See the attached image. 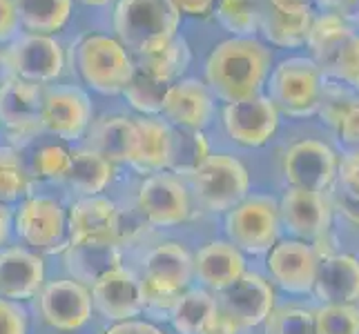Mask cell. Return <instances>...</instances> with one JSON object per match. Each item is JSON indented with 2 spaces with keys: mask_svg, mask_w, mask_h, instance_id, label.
<instances>
[{
  "mask_svg": "<svg viewBox=\"0 0 359 334\" xmlns=\"http://www.w3.org/2000/svg\"><path fill=\"white\" fill-rule=\"evenodd\" d=\"M270 47L257 36H230L205 60V85L221 103H237L264 94L272 71Z\"/></svg>",
  "mask_w": 359,
  "mask_h": 334,
  "instance_id": "obj_1",
  "label": "cell"
},
{
  "mask_svg": "<svg viewBox=\"0 0 359 334\" xmlns=\"http://www.w3.org/2000/svg\"><path fill=\"white\" fill-rule=\"evenodd\" d=\"M69 69L88 92L121 96L134 76L136 60L112 32H85L69 47Z\"/></svg>",
  "mask_w": 359,
  "mask_h": 334,
  "instance_id": "obj_2",
  "label": "cell"
},
{
  "mask_svg": "<svg viewBox=\"0 0 359 334\" xmlns=\"http://www.w3.org/2000/svg\"><path fill=\"white\" fill-rule=\"evenodd\" d=\"M181 11L172 0H116L112 34L134 58L150 56L179 36Z\"/></svg>",
  "mask_w": 359,
  "mask_h": 334,
  "instance_id": "obj_3",
  "label": "cell"
},
{
  "mask_svg": "<svg viewBox=\"0 0 359 334\" xmlns=\"http://www.w3.org/2000/svg\"><path fill=\"white\" fill-rule=\"evenodd\" d=\"M326 90V74L311 56L283 58L270 71L266 92L281 114L308 118L319 111Z\"/></svg>",
  "mask_w": 359,
  "mask_h": 334,
  "instance_id": "obj_4",
  "label": "cell"
},
{
  "mask_svg": "<svg viewBox=\"0 0 359 334\" xmlns=\"http://www.w3.org/2000/svg\"><path fill=\"white\" fill-rule=\"evenodd\" d=\"M9 76L36 85L60 83L69 69V47L60 36H43L22 32L9 47L3 49Z\"/></svg>",
  "mask_w": 359,
  "mask_h": 334,
  "instance_id": "obj_5",
  "label": "cell"
},
{
  "mask_svg": "<svg viewBox=\"0 0 359 334\" xmlns=\"http://www.w3.org/2000/svg\"><path fill=\"white\" fill-rule=\"evenodd\" d=\"M16 237L34 252L56 254L69 245L67 207L56 196L29 194L14 209Z\"/></svg>",
  "mask_w": 359,
  "mask_h": 334,
  "instance_id": "obj_6",
  "label": "cell"
},
{
  "mask_svg": "<svg viewBox=\"0 0 359 334\" xmlns=\"http://www.w3.org/2000/svg\"><path fill=\"white\" fill-rule=\"evenodd\" d=\"M94 123L90 92L79 83H54L43 90V130L67 145L88 139Z\"/></svg>",
  "mask_w": 359,
  "mask_h": 334,
  "instance_id": "obj_7",
  "label": "cell"
},
{
  "mask_svg": "<svg viewBox=\"0 0 359 334\" xmlns=\"http://www.w3.org/2000/svg\"><path fill=\"white\" fill-rule=\"evenodd\" d=\"M192 190L208 212H230L250 190V174L237 156L212 152L205 163L190 176Z\"/></svg>",
  "mask_w": 359,
  "mask_h": 334,
  "instance_id": "obj_8",
  "label": "cell"
},
{
  "mask_svg": "<svg viewBox=\"0 0 359 334\" xmlns=\"http://www.w3.org/2000/svg\"><path fill=\"white\" fill-rule=\"evenodd\" d=\"M279 203L266 194H248L226 216L228 241L248 254L270 252L279 241Z\"/></svg>",
  "mask_w": 359,
  "mask_h": 334,
  "instance_id": "obj_9",
  "label": "cell"
},
{
  "mask_svg": "<svg viewBox=\"0 0 359 334\" xmlns=\"http://www.w3.org/2000/svg\"><path fill=\"white\" fill-rule=\"evenodd\" d=\"M43 85L9 76L0 85V130L9 145H32L45 136L43 130Z\"/></svg>",
  "mask_w": 359,
  "mask_h": 334,
  "instance_id": "obj_10",
  "label": "cell"
},
{
  "mask_svg": "<svg viewBox=\"0 0 359 334\" xmlns=\"http://www.w3.org/2000/svg\"><path fill=\"white\" fill-rule=\"evenodd\" d=\"M281 174L288 188L326 194L339 174V154L326 141L302 139L281 156Z\"/></svg>",
  "mask_w": 359,
  "mask_h": 334,
  "instance_id": "obj_11",
  "label": "cell"
},
{
  "mask_svg": "<svg viewBox=\"0 0 359 334\" xmlns=\"http://www.w3.org/2000/svg\"><path fill=\"white\" fill-rule=\"evenodd\" d=\"M136 209L152 228H175L190 218V192L175 172H158L145 176L139 185Z\"/></svg>",
  "mask_w": 359,
  "mask_h": 334,
  "instance_id": "obj_12",
  "label": "cell"
},
{
  "mask_svg": "<svg viewBox=\"0 0 359 334\" xmlns=\"http://www.w3.org/2000/svg\"><path fill=\"white\" fill-rule=\"evenodd\" d=\"M39 301L41 319L58 332H76L88 326L94 312L92 290L76 279H56L45 283Z\"/></svg>",
  "mask_w": 359,
  "mask_h": 334,
  "instance_id": "obj_13",
  "label": "cell"
},
{
  "mask_svg": "<svg viewBox=\"0 0 359 334\" xmlns=\"http://www.w3.org/2000/svg\"><path fill=\"white\" fill-rule=\"evenodd\" d=\"M281 111L270 101L268 94H257L252 98H243L237 103H228L224 107V130L230 139L255 150L268 145L279 130Z\"/></svg>",
  "mask_w": 359,
  "mask_h": 334,
  "instance_id": "obj_14",
  "label": "cell"
},
{
  "mask_svg": "<svg viewBox=\"0 0 359 334\" xmlns=\"http://www.w3.org/2000/svg\"><path fill=\"white\" fill-rule=\"evenodd\" d=\"M321 256L315 245L299 239L277 241V245L268 252V274L272 283L281 290L292 294L313 292Z\"/></svg>",
  "mask_w": 359,
  "mask_h": 334,
  "instance_id": "obj_15",
  "label": "cell"
},
{
  "mask_svg": "<svg viewBox=\"0 0 359 334\" xmlns=\"http://www.w3.org/2000/svg\"><path fill=\"white\" fill-rule=\"evenodd\" d=\"M332 201L321 192L288 188L279 201L281 225L299 241L317 243L328 237L332 223Z\"/></svg>",
  "mask_w": 359,
  "mask_h": 334,
  "instance_id": "obj_16",
  "label": "cell"
},
{
  "mask_svg": "<svg viewBox=\"0 0 359 334\" xmlns=\"http://www.w3.org/2000/svg\"><path fill=\"white\" fill-rule=\"evenodd\" d=\"M275 286L259 272H245V274L232 283L224 292H219V305L228 316L245 328L264 326L268 316L275 310Z\"/></svg>",
  "mask_w": 359,
  "mask_h": 334,
  "instance_id": "obj_17",
  "label": "cell"
},
{
  "mask_svg": "<svg viewBox=\"0 0 359 334\" xmlns=\"http://www.w3.org/2000/svg\"><path fill=\"white\" fill-rule=\"evenodd\" d=\"M90 290L94 310L103 319L112 321V323L132 321L145 310L141 294V277H136L126 265L109 270Z\"/></svg>",
  "mask_w": 359,
  "mask_h": 334,
  "instance_id": "obj_18",
  "label": "cell"
},
{
  "mask_svg": "<svg viewBox=\"0 0 359 334\" xmlns=\"http://www.w3.org/2000/svg\"><path fill=\"white\" fill-rule=\"evenodd\" d=\"M215 116V94L205 81L181 78L170 85L163 114L172 127L177 130H205Z\"/></svg>",
  "mask_w": 359,
  "mask_h": 334,
  "instance_id": "obj_19",
  "label": "cell"
},
{
  "mask_svg": "<svg viewBox=\"0 0 359 334\" xmlns=\"http://www.w3.org/2000/svg\"><path fill=\"white\" fill-rule=\"evenodd\" d=\"M118 205L107 196H83L67 207L69 243L107 241L118 243ZM123 247V245H121Z\"/></svg>",
  "mask_w": 359,
  "mask_h": 334,
  "instance_id": "obj_20",
  "label": "cell"
},
{
  "mask_svg": "<svg viewBox=\"0 0 359 334\" xmlns=\"http://www.w3.org/2000/svg\"><path fill=\"white\" fill-rule=\"evenodd\" d=\"M45 288V261L29 247L14 245L0 250V296L29 301Z\"/></svg>",
  "mask_w": 359,
  "mask_h": 334,
  "instance_id": "obj_21",
  "label": "cell"
},
{
  "mask_svg": "<svg viewBox=\"0 0 359 334\" xmlns=\"http://www.w3.org/2000/svg\"><path fill=\"white\" fill-rule=\"evenodd\" d=\"M88 147L96 150L114 165H132L139 152V125L134 116L112 114L92 123Z\"/></svg>",
  "mask_w": 359,
  "mask_h": 334,
  "instance_id": "obj_22",
  "label": "cell"
},
{
  "mask_svg": "<svg viewBox=\"0 0 359 334\" xmlns=\"http://www.w3.org/2000/svg\"><path fill=\"white\" fill-rule=\"evenodd\" d=\"M313 292L321 305H355L359 301V258L353 254L324 256Z\"/></svg>",
  "mask_w": 359,
  "mask_h": 334,
  "instance_id": "obj_23",
  "label": "cell"
},
{
  "mask_svg": "<svg viewBox=\"0 0 359 334\" xmlns=\"http://www.w3.org/2000/svg\"><path fill=\"white\" fill-rule=\"evenodd\" d=\"M245 272V256L230 241H210L194 254V274L208 290L224 292Z\"/></svg>",
  "mask_w": 359,
  "mask_h": 334,
  "instance_id": "obj_24",
  "label": "cell"
},
{
  "mask_svg": "<svg viewBox=\"0 0 359 334\" xmlns=\"http://www.w3.org/2000/svg\"><path fill=\"white\" fill-rule=\"evenodd\" d=\"M139 125V152L130 167L139 174H158L172 165L175 127L161 116H136Z\"/></svg>",
  "mask_w": 359,
  "mask_h": 334,
  "instance_id": "obj_25",
  "label": "cell"
},
{
  "mask_svg": "<svg viewBox=\"0 0 359 334\" xmlns=\"http://www.w3.org/2000/svg\"><path fill=\"white\" fill-rule=\"evenodd\" d=\"M63 256H65V265L69 270L72 279L81 281L83 286H88V288H92L109 270L123 265L121 245L107 243V241L69 243Z\"/></svg>",
  "mask_w": 359,
  "mask_h": 334,
  "instance_id": "obj_26",
  "label": "cell"
},
{
  "mask_svg": "<svg viewBox=\"0 0 359 334\" xmlns=\"http://www.w3.org/2000/svg\"><path fill=\"white\" fill-rule=\"evenodd\" d=\"M357 32L359 29L353 27L351 22H346L335 14H328V11H321V14L315 16L306 49L311 52V58L321 67L326 76L332 71L337 58L341 56L346 45L355 39Z\"/></svg>",
  "mask_w": 359,
  "mask_h": 334,
  "instance_id": "obj_27",
  "label": "cell"
},
{
  "mask_svg": "<svg viewBox=\"0 0 359 334\" xmlns=\"http://www.w3.org/2000/svg\"><path fill=\"white\" fill-rule=\"evenodd\" d=\"M114 167L116 165L112 160H107L88 145L72 147L69 169L63 183L79 199H83V196H98L114 181Z\"/></svg>",
  "mask_w": 359,
  "mask_h": 334,
  "instance_id": "obj_28",
  "label": "cell"
},
{
  "mask_svg": "<svg viewBox=\"0 0 359 334\" xmlns=\"http://www.w3.org/2000/svg\"><path fill=\"white\" fill-rule=\"evenodd\" d=\"M219 299L203 288L185 290L177 301L170 321L179 334H215L221 321Z\"/></svg>",
  "mask_w": 359,
  "mask_h": 334,
  "instance_id": "obj_29",
  "label": "cell"
},
{
  "mask_svg": "<svg viewBox=\"0 0 359 334\" xmlns=\"http://www.w3.org/2000/svg\"><path fill=\"white\" fill-rule=\"evenodd\" d=\"M315 11H279L266 3V14L262 20L259 36L268 47L279 49H297L304 47L311 36V27L315 20Z\"/></svg>",
  "mask_w": 359,
  "mask_h": 334,
  "instance_id": "obj_30",
  "label": "cell"
},
{
  "mask_svg": "<svg viewBox=\"0 0 359 334\" xmlns=\"http://www.w3.org/2000/svg\"><path fill=\"white\" fill-rule=\"evenodd\" d=\"M22 32L60 36L74 18L76 0H16Z\"/></svg>",
  "mask_w": 359,
  "mask_h": 334,
  "instance_id": "obj_31",
  "label": "cell"
},
{
  "mask_svg": "<svg viewBox=\"0 0 359 334\" xmlns=\"http://www.w3.org/2000/svg\"><path fill=\"white\" fill-rule=\"evenodd\" d=\"M143 274L170 281L188 290L194 274V258L181 243H161L143 256Z\"/></svg>",
  "mask_w": 359,
  "mask_h": 334,
  "instance_id": "obj_32",
  "label": "cell"
},
{
  "mask_svg": "<svg viewBox=\"0 0 359 334\" xmlns=\"http://www.w3.org/2000/svg\"><path fill=\"white\" fill-rule=\"evenodd\" d=\"M72 160V147L58 139L49 141H34L32 152L25 158L27 169L34 181H49L63 183Z\"/></svg>",
  "mask_w": 359,
  "mask_h": 334,
  "instance_id": "obj_33",
  "label": "cell"
},
{
  "mask_svg": "<svg viewBox=\"0 0 359 334\" xmlns=\"http://www.w3.org/2000/svg\"><path fill=\"white\" fill-rule=\"evenodd\" d=\"M32 181L22 150L9 143H0V203L18 205L22 199H27L32 194Z\"/></svg>",
  "mask_w": 359,
  "mask_h": 334,
  "instance_id": "obj_34",
  "label": "cell"
},
{
  "mask_svg": "<svg viewBox=\"0 0 359 334\" xmlns=\"http://www.w3.org/2000/svg\"><path fill=\"white\" fill-rule=\"evenodd\" d=\"M136 60V67L141 71L150 74V76L163 81L168 85L177 83L183 78L185 69L190 67V60H192V54H190V45L188 41L183 39L179 34L175 41L170 45H165L163 49H158V52L150 54V56H141V58H134Z\"/></svg>",
  "mask_w": 359,
  "mask_h": 334,
  "instance_id": "obj_35",
  "label": "cell"
},
{
  "mask_svg": "<svg viewBox=\"0 0 359 334\" xmlns=\"http://www.w3.org/2000/svg\"><path fill=\"white\" fill-rule=\"evenodd\" d=\"M266 0H219L215 18L230 36H259Z\"/></svg>",
  "mask_w": 359,
  "mask_h": 334,
  "instance_id": "obj_36",
  "label": "cell"
},
{
  "mask_svg": "<svg viewBox=\"0 0 359 334\" xmlns=\"http://www.w3.org/2000/svg\"><path fill=\"white\" fill-rule=\"evenodd\" d=\"M168 90H170L168 83L158 81L136 67L130 85L123 90L121 96L126 98L128 105L139 116H161L163 114V103H165Z\"/></svg>",
  "mask_w": 359,
  "mask_h": 334,
  "instance_id": "obj_37",
  "label": "cell"
},
{
  "mask_svg": "<svg viewBox=\"0 0 359 334\" xmlns=\"http://www.w3.org/2000/svg\"><path fill=\"white\" fill-rule=\"evenodd\" d=\"M212 156L210 143L203 130H177L175 127V150H172L170 172L192 176L205 160Z\"/></svg>",
  "mask_w": 359,
  "mask_h": 334,
  "instance_id": "obj_38",
  "label": "cell"
},
{
  "mask_svg": "<svg viewBox=\"0 0 359 334\" xmlns=\"http://www.w3.org/2000/svg\"><path fill=\"white\" fill-rule=\"evenodd\" d=\"M266 334H317L315 310L302 305L275 307L266 321Z\"/></svg>",
  "mask_w": 359,
  "mask_h": 334,
  "instance_id": "obj_39",
  "label": "cell"
},
{
  "mask_svg": "<svg viewBox=\"0 0 359 334\" xmlns=\"http://www.w3.org/2000/svg\"><path fill=\"white\" fill-rule=\"evenodd\" d=\"M185 290L175 286V283L141 274V294H143V307L154 314H172L177 301Z\"/></svg>",
  "mask_w": 359,
  "mask_h": 334,
  "instance_id": "obj_40",
  "label": "cell"
},
{
  "mask_svg": "<svg viewBox=\"0 0 359 334\" xmlns=\"http://www.w3.org/2000/svg\"><path fill=\"white\" fill-rule=\"evenodd\" d=\"M315 316L317 334H359V310L355 305H321Z\"/></svg>",
  "mask_w": 359,
  "mask_h": 334,
  "instance_id": "obj_41",
  "label": "cell"
},
{
  "mask_svg": "<svg viewBox=\"0 0 359 334\" xmlns=\"http://www.w3.org/2000/svg\"><path fill=\"white\" fill-rule=\"evenodd\" d=\"M326 78L346 83V85H351V88L359 81V32L355 34V39L346 45L341 56L337 58L335 67H332V71Z\"/></svg>",
  "mask_w": 359,
  "mask_h": 334,
  "instance_id": "obj_42",
  "label": "cell"
},
{
  "mask_svg": "<svg viewBox=\"0 0 359 334\" xmlns=\"http://www.w3.org/2000/svg\"><path fill=\"white\" fill-rule=\"evenodd\" d=\"M29 316L22 303L0 296V334H27Z\"/></svg>",
  "mask_w": 359,
  "mask_h": 334,
  "instance_id": "obj_43",
  "label": "cell"
},
{
  "mask_svg": "<svg viewBox=\"0 0 359 334\" xmlns=\"http://www.w3.org/2000/svg\"><path fill=\"white\" fill-rule=\"evenodd\" d=\"M337 183H339V192H344L346 196L359 201V150L346 152L339 158Z\"/></svg>",
  "mask_w": 359,
  "mask_h": 334,
  "instance_id": "obj_44",
  "label": "cell"
},
{
  "mask_svg": "<svg viewBox=\"0 0 359 334\" xmlns=\"http://www.w3.org/2000/svg\"><path fill=\"white\" fill-rule=\"evenodd\" d=\"M22 34L16 0H0V49L9 47Z\"/></svg>",
  "mask_w": 359,
  "mask_h": 334,
  "instance_id": "obj_45",
  "label": "cell"
},
{
  "mask_svg": "<svg viewBox=\"0 0 359 334\" xmlns=\"http://www.w3.org/2000/svg\"><path fill=\"white\" fill-rule=\"evenodd\" d=\"M335 132L339 143L348 147L351 152L359 150V101L346 109V114L339 118Z\"/></svg>",
  "mask_w": 359,
  "mask_h": 334,
  "instance_id": "obj_46",
  "label": "cell"
},
{
  "mask_svg": "<svg viewBox=\"0 0 359 334\" xmlns=\"http://www.w3.org/2000/svg\"><path fill=\"white\" fill-rule=\"evenodd\" d=\"M172 3L181 11V16L208 18V16H215L219 0H172Z\"/></svg>",
  "mask_w": 359,
  "mask_h": 334,
  "instance_id": "obj_47",
  "label": "cell"
},
{
  "mask_svg": "<svg viewBox=\"0 0 359 334\" xmlns=\"http://www.w3.org/2000/svg\"><path fill=\"white\" fill-rule=\"evenodd\" d=\"M103 334H165L161 328H156L150 321H121V323H112Z\"/></svg>",
  "mask_w": 359,
  "mask_h": 334,
  "instance_id": "obj_48",
  "label": "cell"
},
{
  "mask_svg": "<svg viewBox=\"0 0 359 334\" xmlns=\"http://www.w3.org/2000/svg\"><path fill=\"white\" fill-rule=\"evenodd\" d=\"M324 11L344 18L346 22H351L353 27L359 29V0H328Z\"/></svg>",
  "mask_w": 359,
  "mask_h": 334,
  "instance_id": "obj_49",
  "label": "cell"
},
{
  "mask_svg": "<svg viewBox=\"0 0 359 334\" xmlns=\"http://www.w3.org/2000/svg\"><path fill=\"white\" fill-rule=\"evenodd\" d=\"M332 207L339 209V214L344 218H348L353 225L359 228V201L357 199H351V196H346L344 192H335V196H332Z\"/></svg>",
  "mask_w": 359,
  "mask_h": 334,
  "instance_id": "obj_50",
  "label": "cell"
},
{
  "mask_svg": "<svg viewBox=\"0 0 359 334\" xmlns=\"http://www.w3.org/2000/svg\"><path fill=\"white\" fill-rule=\"evenodd\" d=\"M11 230H14V212L9 209V205L0 203V250L9 241Z\"/></svg>",
  "mask_w": 359,
  "mask_h": 334,
  "instance_id": "obj_51",
  "label": "cell"
},
{
  "mask_svg": "<svg viewBox=\"0 0 359 334\" xmlns=\"http://www.w3.org/2000/svg\"><path fill=\"white\" fill-rule=\"evenodd\" d=\"M270 7H275L279 11H306L313 9L311 0H266Z\"/></svg>",
  "mask_w": 359,
  "mask_h": 334,
  "instance_id": "obj_52",
  "label": "cell"
},
{
  "mask_svg": "<svg viewBox=\"0 0 359 334\" xmlns=\"http://www.w3.org/2000/svg\"><path fill=\"white\" fill-rule=\"evenodd\" d=\"M76 5H83L88 9H105L109 5H116V0H76Z\"/></svg>",
  "mask_w": 359,
  "mask_h": 334,
  "instance_id": "obj_53",
  "label": "cell"
},
{
  "mask_svg": "<svg viewBox=\"0 0 359 334\" xmlns=\"http://www.w3.org/2000/svg\"><path fill=\"white\" fill-rule=\"evenodd\" d=\"M9 78V71H7V65H5V56H3V49H0V85Z\"/></svg>",
  "mask_w": 359,
  "mask_h": 334,
  "instance_id": "obj_54",
  "label": "cell"
},
{
  "mask_svg": "<svg viewBox=\"0 0 359 334\" xmlns=\"http://www.w3.org/2000/svg\"><path fill=\"white\" fill-rule=\"evenodd\" d=\"M311 3H313L315 7H319V11H324L326 5H328V0H311Z\"/></svg>",
  "mask_w": 359,
  "mask_h": 334,
  "instance_id": "obj_55",
  "label": "cell"
}]
</instances>
